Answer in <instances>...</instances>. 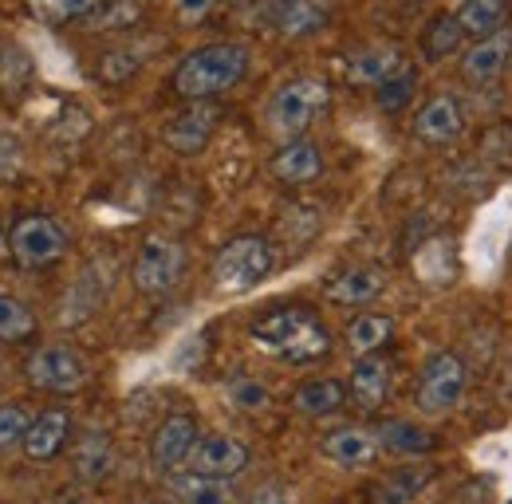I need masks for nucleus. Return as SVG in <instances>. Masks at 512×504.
<instances>
[{
	"instance_id": "obj_32",
	"label": "nucleus",
	"mask_w": 512,
	"mask_h": 504,
	"mask_svg": "<svg viewBox=\"0 0 512 504\" xmlns=\"http://www.w3.org/2000/svg\"><path fill=\"white\" fill-rule=\"evenodd\" d=\"M36 414H28L24 402H0V449H16Z\"/></svg>"
},
{
	"instance_id": "obj_14",
	"label": "nucleus",
	"mask_w": 512,
	"mask_h": 504,
	"mask_svg": "<svg viewBox=\"0 0 512 504\" xmlns=\"http://www.w3.org/2000/svg\"><path fill=\"white\" fill-rule=\"evenodd\" d=\"M331 4L327 0H272V28L284 40H308L327 28Z\"/></svg>"
},
{
	"instance_id": "obj_26",
	"label": "nucleus",
	"mask_w": 512,
	"mask_h": 504,
	"mask_svg": "<svg viewBox=\"0 0 512 504\" xmlns=\"http://www.w3.org/2000/svg\"><path fill=\"white\" fill-rule=\"evenodd\" d=\"M390 335H394V319L383 312L355 315V319L347 323V347L355 351V359H363V355H379V347H383Z\"/></svg>"
},
{
	"instance_id": "obj_37",
	"label": "nucleus",
	"mask_w": 512,
	"mask_h": 504,
	"mask_svg": "<svg viewBox=\"0 0 512 504\" xmlns=\"http://www.w3.org/2000/svg\"><path fill=\"white\" fill-rule=\"evenodd\" d=\"M134 504H170V501H162V497H146V501H134Z\"/></svg>"
},
{
	"instance_id": "obj_16",
	"label": "nucleus",
	"mask_w": 512,
	"mask_h": 504,
	"mask_svg": "<svg viewBox=\"0 0 512 504\" xmlns=\"http://www.w3.org/2000/svg\"><path fill=\"white\" fill-rule=\"evenodd\" d=\"M320 449L331 465L359 469V465H371V461L379 457V438H375V430H367V426H339V430L323 434Z\"/></svg>"
},
{
	"instance_id": "obj_15",
	"label": "nucleus",
	"mask_w": 512,
	"mask_h": 504,
	"mask_svg": "<svg viewBox=\"0 0 512 504\" xmlns=\"http://www.w3.org/2000/svg\"><path fill=\"white\" fill-rule=\"evenodd\" d=\"M461 130H465V119H461V107H457L453 95L426 99L414 115V138L426 142V146H449Z\"/></svg>"
},
{
	"instance_id": "obj_18",
	"label": "nucleus",
	"mask_w": 512,
	"mask_h": 504,
	"mask_svg": "<svg viewBox=\"0 0 512 504\" xmlns=\"http://www.w3.org/2000/svg\"><path fill=\"white\" fill-rule=\"evenodd\" d=\"M383 288H386V280L379 268H371V264H351V268L335 272V276L323 284V296H327L331 304L359 308V304H371Z\"/></svg>"
},
{
	"instance_id": "obj_1",
	"label": "nucleus",
	"mask_w": 512,
	"mask_h": 504,
	"mask_svg": "<svg viewBox=\"0 0 512 504\" xmlns=\"http://www.w3.org/2000/svg\"><path fill=\"white\" fill-rule=\"evenodd\" d=\"M249 339L264 355L304 367V363H320L331 351V335L320 323V315L308 308H272V312L256 315L249 323Z\"/></svg>"
},
{
	"instance_id": "obj_5",
	"label": "nucleus",
	"mask_w": 512,
	"mask_h": 504,
	"mask_svg": "<svg viewBox=\"0 0 512 504\" xmlns=\"http://www.w3.org/2000/svg\"><path fill=\"white\" fill-rule=\"evenodd\" d=\"M182 268H186V249L166 233H150L138 245L130 280H134V288L142 296H166L182 280Z\"/></svg>"
},
{
	"instance_id": "obj_33",
	"label": "nucleus",
	"mask_w": 512,
	"mask_h": 504,
	"mask_svg": "<svg viewBox=\"0 0 512 504\" xmlns=\"http://www.w3.org/2000/svg\"><path fill=\"white\" fill-rule=\"evenodd\" d=\"M229 402L237 406V410H264L268 406V390L249 375H237L229 382Z\"/></svg>"
},
{
	"instance_id": "obj_6",
	"label": "nucleus",
	"mask_w": 512,
	"mask_h": 504,
	"mask_svg": "<svg viewBox=\"0 0 512 504\" xmlns=\"http://www.w3.org/2000/svg\"><path fill=\"white\" fill-rule=\"evenodd\" d=\"M8 252L20 268H48L67 252V229L48 213H28L8 229Z\"/></svg>"
},
{
	"instance_id": "obj_2",
	"label": "nucleus",
	"mask_w": 512,
	"mask_h": 504,
	"mask_svg": "<svg viewBox=\"0 0 512 504\" xmlns=\"http://www.w3.org/2000/svg\"><path fill=\"white\" fill-rule=\"evenodd\" d=\"M249 75V48L241 44H205L174 67V95L186 103H213L217 95L233 91Z\"/></svg>"
},
{
	"instance_id": "obj_22",
	"label": "nucleus",
	"mask_w": 512,
	"mask_h": 504,
	"mask_svg": "<svg viewBox=\"0 0 512 504\" xmlns=\"http://www.w3.org/2000/svg\"><path fill=\"white\" fill-rule=\"evenodd\" d=\"M343 402H347V386L339 378H308L292 394V410L304 418H331L343 410Z\"/></svg>"
},
{
	"instance_id": "obj_17",
	"label": "nucleus",
	"mask_w": 512,
	"mask_h": 504,
	"mask_svg": "<svg viewBox=\"0 0 512 504\" xmlns=\"http://www.w3.org/2000/svg\"><path fill=\"white\" fill-rule=\"evenodd\" d=\"M67 441H71V414L56 406V410H44V414L32 418L20 449H24L28 461H52V457L64 453Z\"/></svg>"
},
{
	"instance_id": "obj_20",
	"label": "nucleus",
	"mask_w": 512,
	"mask_h": 504,
	"mask_svg": "<svg viewBox=\"0 0 512 504\" xmlns=\"http://www.w3.org/2000/svg\"><path fill=\"white\" fill-rule=\"evenodd\" d=\"M111 469H115V441H111V434L87 430L83 438L75 441V449H71V473H75V481L99 485V481L111 477Z\"/></svg>"
},
{
	"instance_id": "obj_8",
	"label": "nucleus",
	"mask_w": 512,
	"mask_h": 504,
	"mask_svg": "<svg viewBox=\"0 0 512 504\" xmlns=\"http://www.w3.org/2000/svg\"><path fill=\"white\" fill-rule=\"evenodd\" d=\"M24 375L36 390H48V394H75L83 382H87V363L75 347L67 343H44L28 355L24 363Z\"/></svg>"
},
{
	"instance_id": "obj_36",
	"label": "nucleus",
	"mask_w": 512,
	"mask_h": 504,
	"mask_svg": "<svg viewBox=\"0 0 512 504\" xmlns=\"http://www.w3.org/2000/svg\"><path fill=\"white\" fill-rule=\"evenodd\" d=\"M249 504H296L292 501V497H288V493H284V489H276V485H268V489H260V493H256L253 501Z\"/></svg>"
},
{
	"instance_id": "obj_34",
	"label": "nucleus",
	"mask_w": 512,
	"mask_h": 504,
	"mask_svg": "<svg viewBox=\"0 0 512 504\" xmlns=\"http://www.w3.org/2000/svg\"><path fill=\"white\" fill-rule=\"evenodd\" d=\"M99 71H103L107 83H123V79H130L138 71V56H130V52H107Z\"/></svg>"
},
{
	"instance_id": "obj_12",
	"label": "nucleus",
	"mask_w": 512,
	"mask_h": 504,
	"mask_svg": "<svg viewBox=\"0 0 512 504\" xmlns=\"http://www.w3.org/2000/svg\"><path fill=\"white\" fill-rule=\"evenodd\" d=\"M512 63V28H497V32H489V36H481V40H473L465 52H461V75L469 79V83H489V79H497L505 67Z\"/></svg>"
},
{
	"instance_id": "obj_10",
	"label": "nucleus",
	"mask_w": 512,
	"mask_h": 504,
	"mask_svg": "<svg viewBox=\"0 0 512 504\" xmlns=\"http://www.w3.org/2000/svg\"><path fill=\"white\" fill-rule=\"evenodd\" d=\"M190 465L193 473H201V477L229 481V477H237L249 465V445L229 438V434H205V438H197V445H193Z\"/></svg>"
},
{
	"instance_id": "obj_4",
	"label": "nucleus",
	"mask_w": 512,
	"mask_h": 504,
	"mask_svg": "<svg viewBox=\"0 0 512 504\" xmlns=\"http://www.w3.org/2000/svg\"><path fill=\"white\" fill-rule=\"evenodd\" d=\"M276 249L264 237H233L225 249L213 256V284L221 292H253L256 284L272 272Z\"/></svg>"
},
{
	"instance_id": "obj_31",
	"label": "nucleus",
	"mask_w": 512,
	"mask_h": 504,
	"mask_svg": "<svg viewBox=\"0 0 512 504\" xmlns=\"http://www.w3.org/2000/svg\"><path fill=\"white\" fill-rule=\"evenodd\" d=\"M414 91H418V75L406 67V71H398L394 79H386L383 87H375V107H379L383 115H398V111L410 107Z\"/></svg>"
},
{
	"instance_id": "obj_23",
	"label": "nucleus",
	"mask_w": 512,
	"mask_h": 504,
	"mask_svg": "<svg viewBox=\"0 0 512 504\" xmlns=\"http://www.w3.org/2000/svg\"><path fill=\"white\" fill-rule=\"evenodd\" d=\"M375 438H379V449L394 453V457H422L438 445V438L430 430H422L414 422H383L375 430Z\"/></svg>"
},
{
	"instance_id": "obj_24",
	"label": "nucleus",
	"mask_w": 512,
	"mask_h": 504,
	"mask_svg": "<svg viewBox=\"0 0 512 504\" xmlns=\"http://www.w3.org/2000/svg\"><path fill=\"white\" fill-rule=\"evenodd\" d=\"M461 44H465V28L457 24V16H453V12H442V16H434V20L422 28V40H418V48H422V60H426V63L446 60V56H453Z\"/></svg>"
},
{
	"instance_id": "obj_28",
	"label": "nucleus",
	"mask_w": 512,
	"mask_h": 504,
	"mask_svg": "<svg viewBox=\"0 0 512 504\" xmlns=\"http://www.w3.org/2000/svg\"><path fill=\"white\" fill-rule=\"evenodd\" d=\"M426 481H430V469H394L390 477L379 481L375 501L379 504H410Z\"/></svg>"
},
{
	"instance_id": "obj_19",
	"label": "nucleus",
	"mask_w": 512,
	"mask_h": 504,
	"mask_svg": "<svg viewBox=\"0 0 512 504\" xmlns=\"http://www.w3.org/2000/svg\"><path fill=\"white\" fill-rule=\"evenodd\" d=\"M398 71H406V52L398 44H371L347 60V79L355 87H383Z\"/></svg>"
},
{
	"instance_id": "obj_27",
	"label": "nucleus",
	"mask_w": 512,
	"mask_h": 504,
	"mask_svg": "<svg viewBox=\"0 0 512 504\" xmlns=\"http://www.w3.org/2000/svg\"><path fill=\"white\" fill-rule=\"evenodd\" d=\"M103 0H28L32 16L48 28H64V24H75V20H91L95 8Z\"/></svg>"
},
{
	"instance_id": "obj_25",
	"label": "nucleus",
	"mask_w": 512,
	"mask_h": 504,
	"mask_svg": "<svg viewBox=\"0 0 512 504\" xmlns=\"http://www.w3.org/2000/svg\"><path fill=\"white\" fill-rule=\"evenodd\" d=\"M457 24L465 28V36H489L497 28H505L509 20V0H461L457 4Z\"/></svg>"
},
{
	"instance_id": "obj_29",
	"label": "nucleus",
	"mask_w": 512,
	"mask_h": 504,
	"mask_svg": "<svg viewBox=\"0 0 512 504\" xmlns=\"http://www.w3.org/2000/svg\"><path fill=\"white\" fill-rule=\"evenodd\" d=\"M32 331H36L32 308L12 296H0V343H24L32 339Z\"/></svg>"
},
{
	"instance_id": "obj_35",
	"label": "nucleus",
	"mask_w": 512,
	"mask_h": 504,
	"mask_svg": "<svg viewBox=\"0 0 512 504\" xmlns=\"http://www.w3.org/2000/svg\"><path fill=\"white\" fill-rule=\"evenodd\" d=\"M217 4H221V0H174V12H178V20H186V24H201Z\"/></svg>"
},
{
	"instance_id": "obj_7",
	"label": "nucleus",
	"mask_w": 512,
	"mask_h": 504,
	"mask_svg": "<svg viewBox=\"0 0 512 504\" xmlns=\"http://www.w3.org/2000/svg\"><path fill=\"white\" fill-rule=\"evenodd\" d=\"M465 382H469L465 363H461L453 351H438V355H434V359L422 367V375H418L414 402H418V410H422V414H430V418L449 414V410L461 402Z\"/></svg>"
},
{
	"instance_id": "obj_9",
	"label": "nucleus",
	"mask_w": 512,
	"mask_h": 504,
	"mask_svg": "<svg viewBox=\"0 0 512 504\" xmlns=\"http://www.w3.org/2000/svg\"><path fill=\"white\" fill-rule=\"evenodd\" d=\"M217 123H221V111H217L213 103H190L186 111H178V115L166 123L162 138H166V146H170L174 154L193 158V154H201V150L209 146Z\"/></svg>"
},
{
	"instance_id": "obj_30",
	"label": "nucleus",
	"mask_w": 512,
	"mask_h": 504,
	"mask_svg": "<svg viewBox=\"0 0 512 504\" xmlns=\"http://www.w3.org/2000/svg\"><path fill=\"white\" fill-rule=\"evenodd\" d=\"M182 504H233V493L225 481H213V477H201V473H190V477H178L174 481Z\"/></svg>"
},
{
	"instance_id": "obj_38",
	"label": "nucleus",
	"mask_w": 512,
	"mask_h": 504,
	"mask_svg": "<svg viewBox=\"0 0 512 504\" xmlns=\"http://www.w3.org/2000/svg\"><path fill=\"white\" fill-rule=\"evenodd\" d=\"M505 504H512V501H505Z\"/></svg>"
},
{
	"instance_id": "obj_11",
	"label": "nucleus",
	"mask_w": 512,
	"mask_h": 504,
	"mask_svg": "<svg viewBox=\"0 0 512 504\" xmlns=\"http://www.w3.org/2000/svg\"><path fill=\"white\" fill-rule=\"evenodd\" d=\"M197 438H201V434H197V422H193L190 414H170V418L154 430V438H150V461H154L162 473H174V469H182L193 457Z\"/></svg>"
},
{
	"instance_id": "obj_21",
	"label": "nucleus",
	"mask_w": 512,
	"mask_h": 504,
	"mask_svg": "<svg viewBox=\"0 0 512 504\" xmlns=\"http://www.w3.org/2000/svg\"><path fill=\"white\" fill-rule=\"evenodd\" d=\"M390 394V363L383 355H363L355 359L351 378H347V398L359 406V410H379Z\"/></svg>"
},
{
	"instance_id": "obj_13",
	"label": "nucleus",
	"mask_w": 512,
	"mask_h": 504,
	"mask_svg": "<svg viewBox=\"0 0 512 504\" xmlns=\"http://www.w3.org/2000/svg\"><path fill=\"white\" fill-rule=\"evenodd\" d=\"M272 178L284 182V186H308L323 174V150L312 138H296V142H284L272 162H268Z\"/></svg>"
},
{
	"instance_id": "obj_3",
	"label": "nucleus",
	"mask_w": 512,
	"mask_h": 504,
	"mask_svg": "<svg viewBox=\"0 0 512 504\" xmlns=\"http://www.w3.org/2000/svg\"><path fill=\"white\" fill-rule=\"evenodd\" d=\"M331 103V87L323 83L320 75H300V79H288L284 87L272 91L268 99V111H264V126L268 134L284 146V142H296L308 134V126L320 119Z\"/></svg>"
}]
</instances>
